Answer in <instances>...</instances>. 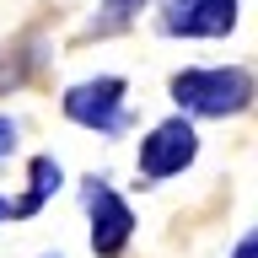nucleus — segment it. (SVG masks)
<instances>
[{
  "label": "nucleus",
  "mask_w": 258,
  "mask_h": 258,
  "mask_svg": "<svg viewBox=\"0 0 258 258\" xmlns=\"http://www.w3.org/2000/svg\"><path fill=\"white\" fill-rule=\"evenodd\" d=\"M167 38H226L237 27V0H151Z\"/></svg>",
  "instance_id": "obj_5"
},
{
  "label": "nucleus",
  "mask_w": 258,
  "mask_h": 258,
  "mask_svg": "<svg viewBox=\"0 0 258 258\" xmlns=\"http://www.w3.org/2000/svg\"><path fill=\"white\" fill-rule=\"evenodd\" d=\"M11 221V199H6V194H0V226Z\"/></svg>",
  "instance_id": "obj_10"
},
{
  "label": "nucleus",
  "mask_w": 258,
  "mask_h": 258,
  "mask_svg": "<svg viewBox=\"0 0 258 258\" xmlns=\"http://www.w3.org/2000/svg\"><path fill=\"white\" fill-rule=\"evenodd\" d=\"M43 258H59V253H43Z\"/></svg>",
  "instance_id": "obj_11"
},
{
  "label": "nucleus",
  "mask_w": 258,
  "mask_h": 258,
  "mask_svg": "<svg viewBox=\"0 0 258 258\" xmlns=\"http://www.w3.org/2000/svg\"><path fill=\"white\" fill-rule=\"evenodd\" d=\"M140 11H151V0H102L92 32H129L135 22H140Z\"/></svg>",
  "instance_id": "obj_7"
},
{
  "label": "nucleus",
  "mask_w": 258,
  "mask_h": 258,
  "mask_svg": "<svg viewBox=\"0 0 258 258\" xmlns=\"http://www.w3.org/2000/svg\"><path fill=\"white\" fill-rule=\"evenodd\" d=\"M135 161H140L145 183H167V177L188 172L194 161H199V129H194V118H188V113H172V118L151 124Z\"/></svg>",
  "instance_id": "obj_4"
},
{
  "label": "nucleus",
  "mask_w": 258,
  "mask_h": 258,
  "mask_svg": "<svg viewBox=\"0 0 258 258\" xmlns=\"http://www.w3.org/2000/svg\"><path fill=\"white\" fill-rule=\"evenodd\" d=\"M59 113L70 124L102 135V140H118L129 129V81L124 76H86L76 86H64Z\"/></svg>",
  "instance_id": "obj_2"
},
{
  "label": "nucleus",
  "mask_w": 258,
  "mask_h": 258,
  "mask_svg": "<svg viewBox=\"0 0 258 258\" xmlns=\"http://www.w3.org/2000/svg\"><path fill=\"white\" fill-rule=\"evenodd\" d=\"M172 108L188 118H237L253 108V70L247 64H188L167 81Z\"/></svg>",
  "instance_id": "obj_1"
},
{
  "label": "nucleus",
  "mask_w": 258,
  "mask_h": 258,
  "mask_svg": "<svg viewBox=\"0 0 258 258\" xmlns=\"http://www.w3.org/2000/svg\"><path fill=\"white\" fill-rule=\"evenodd\" d=\"M231 258H258V231H253V226H247V231L237 237V247H231Z\"/></svg>",
  "instance_id": "obj_9"
},
{
  "label": "nucleus",
  "mask_w": 258,
  "mask_h": 258,
  "mask_svg": "<svg viewBox=\"0 0 258 258\" xmlns=\"http://www.w3.org/2000/svg\"><path fill=\"white\" fill-rule=\"evenodd\" d=\"M81 210H86V242L97 258H118L135 242V210L108 177H86L81 183Z\"/></svg>",
  "instance_id": "obj_3"
},
{
  "label": "nucleus",
  "mask_w": 258,
  "mask_h": 258,
  "mask_svg": "<svg viewBox=\"0 0 258 258\" xmlns=\"http://www.w3.org/2000/svg\"><path fill=\"white\" fill-rule=\"evenodd\" d=\"M16 140H22V129H16V118H6V113H0V161H6V156L16 151Z\"/></svg>",
  "instance_id": "obj_8"
},
{
  "label": "nucleus",
  "mask_w": 258,
  "mask_h": 258,
  "mask_svg": "<svg viewBox=\"0 0 258 258\" xmlns=\"http://www.w3.org/2000/svg\"><path fill=\"white\" fill-rule=\"evenodd\" d=\"M59 188H64L59 161H54V156H32V161H27V188L11 199V221H32V215H43V205H48Z\"/></svg>",
  "instance_id": "obj_6"
}]
</instances>
